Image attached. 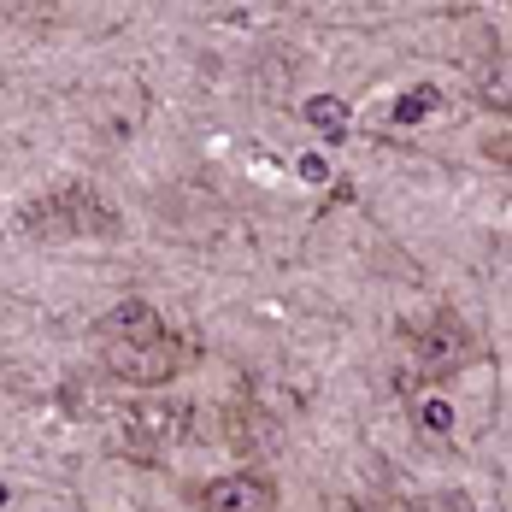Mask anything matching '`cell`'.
Instances as JSON below:
<instances>
[{
	"label": "cell",
	"mask_w": 512,
	"mask_h": 512,
	"mask_svg": "<svg viewBox=\"0 0 512 512\" xmlns=\"http://www.w3.org/2000/svg\"><path fill=\"white\" fill-rule=\"evenodd\" d=\"M189 359H195V348L183 336H171V330L154 336V342H106L101 348V365L118 383H130V389H165V383H177Z\"/></svg>",
	"instance_id": "cell-1"
},
{
	"label": "cell",
	"mask_w": 512,
	"mask_h": 512,
	"mask_svg": "<svg viewBox=\"0 0 512 512\" xmlns=\"http://www.w3.org/2000/svg\"><path fill=\"white\" fill-rule=\"evenodd\" d=\"M189 436V407L165 401V395H142L124 412V442H136V454H165Z\"/></svg>",
	"instance_id": "cell-2"
},
{
	"label": "cell",
	"mask_w": 512,
	"mask_h": 512,
	"mask_svg": "<svg viewBox=\"0 0 512 512\" xmlns=\"http://www.w3.org/2000/svg\"><path fill=\"white\" fill-rule=\"evenodd\" d=\"M201 512H277V489L259 471H224L201 483Z\"/></svg>",
	"instance_id": "cell-3"
},
{
	"label": "cell",
	"mask_w": 512,
	"mask_h": 512,
	"mask_svg": "<svg viewBox=\"0 0 512 512\" xmlns=\"http://www.w3.org/2000/svg\"><path fill=\"white\" fill-rule=\"evenodd\" d=\"M154 336H165V318H159L148 301H118V307H106L101 318H95V342H154Z\"/></svg>",
	"instance_id": "cell-4"
},
{
	"label": "cell",
	"mask_w": 512,
	"mask_h": 512,
	"mask_svg": "<svg viewBox=\"0 0 512 512\" xmlns=\"http://www.w3.org/2000/svg\"><path fill=\"white\" fill-rule=\"evenodd\" d=\"M477 95H483V106H489V112H507V118H512V53L489 59V71H483Z\"/></svg>",
	"instance_id": "cell-5"
},
{
	"label": "cell",
	"mask_w": 512,
	"mask_h": 512,
	"mask_svg": "<svg viewBox=\"0 0 512 512\" xmlns=\"http://www.w3.org/2000/svg\"><path fill=\"white\" fill-rule=\"evenodd\" d=\"M307 118H312V124H330V130H342V124H348V106H342V101H312Z\"/></svg>",
	"instance_id": "cell-6"
},
{
	"label": "cell",
	"mask_w": 512,
	"mask_h": 512,
	"mask_svg": "<svg viewBox=\"0 0 512 512\" xmlns=\"http://www.w3.org/2000/svg\"><path fill=\"white\" fill-rule=\"evenodd\" d=\"M418 424H430L436 436H448V430H454V412L442 407V401H424V407H418Z\"/></svg>",
	"instance_id": "cell-7"
},
{
	"label": "cell",
	"mask_w": 512,
	"mask_h": 512,
	"mask_svg": "<svg viewBox=\"0 0 512 512\" xmlns=\"http://www.w3.org/2000/svg\"><path fill=\"white\" fill-rule=\"evenodd\" d=\"M430 106H436V89H424V95H407V101H401V118H424V112H430Z\"/></svg>",
	"instance_id": "cell-8"
}]
</instances>
